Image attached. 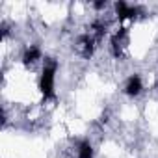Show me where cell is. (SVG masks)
<instances>
[{
	"label": "cell",
	"mask_w": 158,
	"mask_h": 158,
	"mask_svg": "<svg viewBox=\"0 0 158 158\" xmlns=\"http://www.w3.org/2000/svg\"><path fill=\"white\" fill-rule=\"evenodd\" d=\"M56 74H58V61L54 58H45L37 80V89L41 93L43 102L56 101Z\"/></svg>",
	"instance_id": "1"
},
{
	"label": "cell",
	"mask_w": 158,
	"mask_h": 158,
	"mask_svg": "<svg viewBox=\"0 0 158 158\" xmlns=\"http://www.w3.org/2000/svg\"><path fill=\"white\" fill-rule=\"evenodd\" d=\"M114 11H115V17L119 23L123 21H136L139 19L141 15H145V10L138 4H128L125 0H119V2L114 4Z\"/></svg>",
	"instance_id": "2"
},
{
	"label": "cell",
	"mask_w": 158,
	"mask_h": 158,
	"mask_svg": "<svg viewBox=\"0 0 158 158\" xmlns=\"http://www.w3.org/2000/svg\"><path fill=\"white\" fill-rule=\"evenodd\" d=\"M127 43H128V28H127V26H121V28H117V30L112 34V37H110V52H112V56L117 58V60L123 58Z\"/></svg>",
	"instance_id": "3"
},
{
	"label": "cell",
	"mask_w": 158,
	"mask_h": 158,
	"mask_svg": "<svg viewBox=\"0 0 158 158\" xmlns=\"http://www.w3.org/2000/svg\"><path fill=\"white\" fill-rule=\"evenodd\" d=\"M97 43L99 41L89 32L82 34V35H78V39H76V50H78V54H80L84 60H91L95 50H97Z\"/></svg>",
	"instance_id": "4"
},
{
	"label": "cell",
	"mask_w": 158,
	"mask_h": 158,
	"mask_svg": "<svg viewBox=\"0 0 158 158\" xmlns=\"http://www.w3.org/2000/svg\"><path fill=\"white\" fill-rule=\"evenodd\" d=\"M143 89H145L143 88V78H141L139 73H132L125 80V84H123V93L128 99H138L143 93Z\"/></svg>",
	"instance_id": "5"
},
{
	"label": "cell",
	"mask_w": 158,
	"mask_h": 158,
	"mask_svg": "<svg viewBox=\"0 0 158 158\" xmlns=\"http://www.w3.org/2000/svg\"><path fill=\"white\" fill-rule=\"evenodd\" d=\"M39 60H43V50L39 45H28L21 54V61L24 67H34Z\"/></svg>",
	"instance_id": "6"
},
{
	"label": "cell",
	"mask_w": 158,
	"mask_h": 158,
	"mask_svg": "<svg viewBox=\"0 0 158 158\" xmlns=\"http://www.w3.org/2000/svg\"><path fill=\"white\" fill-rule=\"evenodd\" d=\"M76 158H95V147L89 138H82L76 143Z\"/></svg>",
	"instance_id": "7"
},
{
	"label": "cell",
	"mask_w": 158,
	"mask_h": 158,
	"mask_svg": "<svg viewBox=\"0 0 158 158\" xmlns=\"http://www.w3.org/2000/svg\"><path fill=\"white\" fill-rule=\"evenodd\" d=\"M89 34L97 39V41H102L104 35H108V23L102 21V19H95L89 26Z\"/></svg>",
	"instance_id": "8"
},
{
	"label": "cell",
	"mask_w": 158,
	"mask_h": 158,
	"mask_svg": "<svg viewBox=\"0 0 158 158\" xmlns=\"http://www.w3.org/2000/svg\"><path fill=\"white\" fill-rule=\"evenodd\" d=\"M91 8L95 11H102V10L108 8V2H106V0H97V2H91Z\"/></svg>",
	"instance_id": "9"
}]
</instances>
